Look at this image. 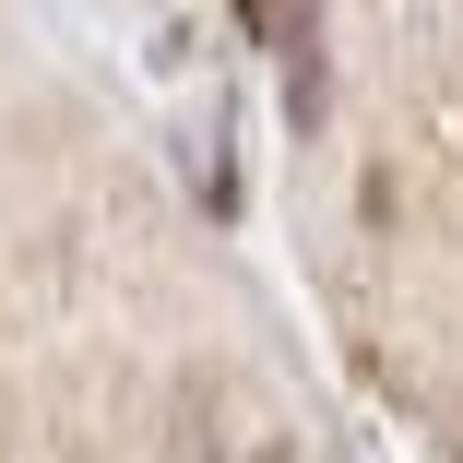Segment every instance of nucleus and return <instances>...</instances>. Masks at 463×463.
<instances>
[{
    "label": "nucleus",
    "mask_w": 463,
    "mask_h": 463,
    "mask_svg": "<svg viewBox=\"0 0 463 463\" xmlns=\"http://www.w3.org/2000/svg\"><path fill=\"white\" fill-rule=\"evenodd\" d=\"M238 24H273V0H238Z\"/></svg>",
    "instance_id": "nucleus-1"
}]
</instances>
